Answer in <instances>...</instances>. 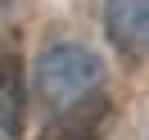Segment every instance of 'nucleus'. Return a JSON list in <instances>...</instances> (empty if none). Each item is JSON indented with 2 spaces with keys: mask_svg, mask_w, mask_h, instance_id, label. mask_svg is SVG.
I'll list each match as a JSON object with an SVG mask.
<instances>
[{
  "mask_svg": "<svg viewBox=\"0 0 149 140\" xmlns=\"http://www.w3.org/2000/svg\"><path fill=\"white\" fill-rule=\"evenodd\" d=\"M100 81H104L100 54L86 50V45H77V41L50 45L45 54H41V63H36V91H41V100L54 104V109H63V104L100 91Z\"/></svg>",
  "mask_w": 149,
  "mask_h": 140,
  "instance_id": "nucleus-1",
  "label": "nucleus"
},
{
  "mask_svg": "<svg viewBox=\"0 0 149 140\" xmlns=\"http://www.w3.org/2000/svg\"><path fill=\"white\" fill-rule=\"evenodd\" d=\"M109 113H113L109 95L91 91V95H81V100L63 104V113L41 131V140H100L104 127H109Z\"/></svg>",
  "mask_w": 149,
  "mask_h": 140,
  "instance_id": "nucleus-2",
  "label": "nucleus"
},
{
  "mask_svg": "<svg viewBox=\"0 0 149 140\" xmlns=\"http://www.w3.org/2000/svg\"><path fill=\"white\" fill-rule=\"evenodd\" d=\"M104 32L127 59H145L149 54V0H109Z\"/></svg>",
  "mask_w": 149,
  "mask_h": 140,
  "instance_id": "nucleus-3",
  "label": "nucleus"
},
{
  "mask_svg": "<svg viewBox=\"0 0 149 140\" xmlns=\"http://www.w3.org/2000/svg\"><path fill=\"white\" fill-rule=\"evenodd\" d=\"M27 118V91H23V59L14 45H0V131L23 136Z\"/></svg>",
  "mask_w": 149,
  "mask_h": 140,
  "instance_id": "nucleus-4",
  "label": "nucleus"
},
{
  "mask_svg": "<svg viewBox=\"0 0 149 140\" xmlns=\"http://www.w3.org/2000/svg\"><path fill=\"white\" fill-rule=\"evenodd\" d=\"M14 5H18V0H0V9H14Z\"/></svg>",
  "mask_w": 149,
  "mask_h": 140,
  "instance_id": "nucleus-5",
  "label": "nucleus"
}]
</instances>
